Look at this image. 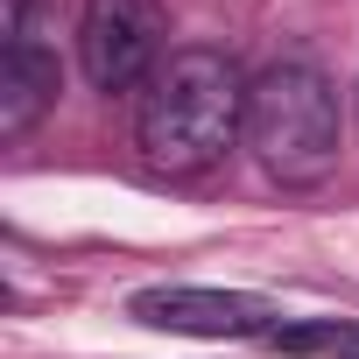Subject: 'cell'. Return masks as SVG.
<instances>
[{
    "instance_id": "5",
    "label": "cell",
    "mask_w": 359,
    "mask_h": 359,
    "mask_svg": "<svg viewBox=\"0 0 359 359\" xmlns=\"http://www.w3.org/2000/svg\"><path fill=\"white\" fill-rule=\"evenodd\" d=\"M57 85H64V71H57V57L36 36L29 43H8V57H0V134L22 141L57 106Z\"/></svg>"
},
{
    "instance_id": "4",
    "label": "cell",
    "mask_w": 359,
    "mask_h": 359,
    "mask_svg": "<svg viewBox=\"0 0 359 359\" xmlns=\"http://www.w3.org/2000/svg\"><path fill=\"white\" fill-rule=\"evenodd\" d=\"M127 317L148 331H184V338H268L275 303L254 289H191V282H155L127 296Z\"/></svg>"
},
{
    "instance_id": "3",
    "label": "cell",
    "mask_w": 359,
    "mask_h": 359,
    "mask_svg": "<svg viewBox=\"0 0 359 359\" xmlns=\"http://www.w3.org/2000/svg\"><path fill=\"white\" fill-rule=\"evenodd\" d=\"M169 57V8L162 0H85L78 15V71L92 92H134Z\"/></svg>"
},
{
    "instance_id": "1",
    "label": "cell",
    "mask_w": 359,
    "mask_h": 359,
    "mask_svg": "<svg viewBox=\"0 0 359 359\" xmlns=\"http://www.w3.org/2000/svg\"><path fill=\"white\" fill-rule=\"evenodd\" d=\"M247 92L254 78L212 50V43H184L169 50L162 71L141 85L134 99V148L155 176H212L240 141H247Z\"/></svg>"
},
{
    "instance_id": "6",
    "label": "cell",
    "mask_w": 359,
    "mask_h": 359,
    "mask_svg": "<svg viewBox=\"0 0 359 359\" xmlns=\"http://www.w3.org/2000/svg\"><path fill=\"white\" fill-rule=\"evenodd\" d=\"M268 345L289 352V359H359V317H303V324H275Z\"/></svg>"
},
{
    "instance_id": "7",
    "label": "cell",
    "mask_w": 359,
    "mask_h": 359,
    "mask_svg": "<svg viewBox=\"0 0 359 359\" xmlns=\"http://www.w3.org/2000/svg\"><path fill=\"white\" fill-rule=\"evenodd\" d=\"M8 43H29V0H8Z\"/></svg>"
},
{
    "instance_id": "2",
    "label": "cell",
    "mask_w": 359,
    "mask_h": 359,
    "mask_svg": "<svg viewBox=\"0 0 359 359\" xmlns=\"http://www.w3.org/2000/svg\"><path fill=\"white\" fill-rule=\"evenodd\" d=\"M247 148L282 191H317L338 169V148H345L331 78L303 57L268 64L247 92Z\"/></svg>"
}]
</instances>
